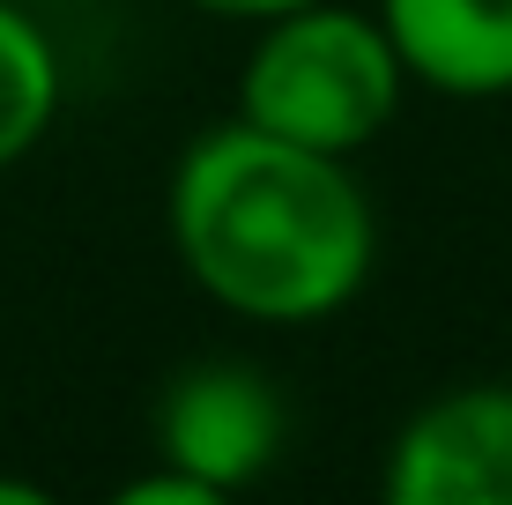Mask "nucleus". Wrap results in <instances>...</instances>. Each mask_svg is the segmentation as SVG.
Instances as JSON below:
<instances>
[{"label":"nucleus","mask_w":512,"mask_h":505,"mask_svg":"<svg viewBox=\"0 0 512 505\" xmlns=\"http://www.w3.org/2000/svg\"><path fill=\"white\" fill-rule=\"evenodd\" d=\"M164 238L223 320L320 327L364 298L379 268V208L357 156L216 119L164 179Z\"/></svg>","instance_id":"obj_1"},{"label":"nucleus","mask_w":512,"mask_h":505,"mask_svg":"<svg viewBox=\"0 0 512 505\" xmlns=\"http://www.w3.org/2000/svg\"><path fill=\"white\" fill-rule=\"evenodd\" d=\"M401 104H409V75L379 15L357 0H305V8L253 23L231 112L282 142L364 156L401 119Z\"/></svg>","instance_id":"obj_2"},{"label":"nucleus","mask_w":512,"mask_h":505,"mask_svg":"<svg viewBox=\"0 0 512 505\" xmlns=\"http://www.w3.org/2000/svg\"><path fill=\"white\" fill-rule=\"evenodd\" d=\"M156 461L186 468L208 498L253 491L290 446V402L253 357H201L156 394Z\"/></svg>","instance_id":"obj_3"},{"label":"nucleus","mask_w":512,"mask_h":505,"mask_svg":"<svg viewBox=\"0 0 512 505\" xmlns=\"http://www.w3.org/2000/svg\"><path fill=\"white\" fill-rule=\"evenodd\" d=\"M386 505H512V379L416 402L379 461Z\"/></svg>","instance_id":"obj_4"},{"label":"nucleus","mask_w":512,"mask_h":505,"mask_svg":"<svg viewBox=\"0 0 512 505\" xmlns=\"http://www.w3.org/2000/svg\"><path fill=\"white\" fill-rule=\"evenodd\" d=\"M409 90L453 104L512 97V0H372Z\"/></svg>","instance_id":"obj_5"},{"label":"nucleus","mask_w":512,"mask_h":505,"mask_svg":"<svg viewBox=\"0 0 512 505\" xmlns=\"http://www.w3.org/2000/svg\"><path fill=\"white\" fill-rule=\"evenodd\" d=\"M60 104H67V60L52 45L45 15L0 0V171L45 149V134L60 127Z\"/></svg>","instance_id":"obj_6"},{"label":"nucleus","mask_w":512,"mask_h":505,"mask_svg":"<svg viewBox=\"0 0 512 505\" xmlns=\"http://www.w3.org/2000/svg\"><path fill=\"white\" fill-rule=\"evenodd\" d=\"M119 505H216L201 491V483L186 476V468H171V461H156L149 476H134V483H119Z\"/></svg>","instance_id":"obj_7"},{"label":"nucleus","mask_w":512,"mask_h":505,"mask_svg":"<svg viewBox=\"0 0 512 505\" xmlns=\"http://www.w3.org/2000/svg\"><path fill=\"white\" fill-rule=\"evenodd\" d=\"M179 8L208 15V23H238V30H253V23H268V15H282V8H305V0H179Z\"/></svg>","instance_id":"obj_8"},{"label":"nucleus","mask_w":512,"mask_h":505,"mask_svg":"<svg viewBox=\"0 0 512 505\" xmlns=\"http://www.w3.org/2000/svg\"><path fill=\"white\" fill-rule=\"evenodd\" d=\"M0 505H45L38 483H15V476H0Z\"/></svg>","instance_id":"obj_9"},{"label":"nucleus","mask_w":512,"mask_h":505,"mask_svg":"<svg viewBox=\"0 0 512 505\" xmlns=\"http://www.w3.org/2000/svg\"><path fill=\"white\" fill-rule=\"evenodd\" d=\"M15 8H38V15H45V8H60V0H15Z\"/></svg>","instance_id":"obj_10"}]
</instances>
